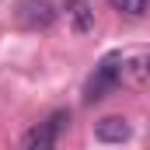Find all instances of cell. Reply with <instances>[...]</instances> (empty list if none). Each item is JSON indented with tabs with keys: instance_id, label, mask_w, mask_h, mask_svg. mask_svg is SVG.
<instances>
[{
	"instance_id": "7",
	"label": "cell",
	"mask_w": 150,
	"mask_h": 150,
	"mask_svg": "<svg viewBox=\"0 0 150 150\" xmlns=\"http://www.w3.org/2000/svg\"><path fill=\"white\" fill-rule=\"evenodd\" d=\"M143 74L150 77V52H147V56H143Z\"/></svg>"
},
{
	"instance_id": "4",
	"label": "cell",
	"mask_w": 150,
	"mask_h": 150,
	"mask_svg": "<svg viewBox=\"0 0 150 150\" xmlns=\"http://www.w3.org/2000/svg\"><path fill=\"white\" fill-rule=\"evenodd\" d=\"M67 21L77 35H91L94 32V4L91 0H67Z\"/></svg>"
},
{
	"instance_id": "3",
	"label": "cell",
	"mask_w": 150,
	"mask_h": 150,
	"mask_svg": "<svg viewBox=\"0 0 150 150\" xmlns=\"http://www.w3.org/2000/svg\"><path fill=\"white\" fill-rule=\"evenodd\" d=\"M70 126V112L67 108H59V112H52L45 122H38L35 129H28L25 136H21V147L25 150H49L56 147V140H59V133Z\"/></svg>"
},
{
	"instance_id": "5",
	"label": "cell",
	"mask_w": 150,
	"mask_h": 150,
	"mask_svg": "<svg viewBox=\"0 0 150 150\" xmlns=\"http://www.w3.org/2000/svg\"><path fill=\"white\" fill-rule=\"evenodd\" d=\"M94 136L101 143H122V140L133 136V129H129V122L122 115H105L101 122H94Z\"/></svg>"
},
{
	"instance_id": "1",
	"label": "cell",
	"mask_w": 150,
	"mask_h": 150,
	"mask_svg": "<svg viewBox=\"0 0 150 150\" xmlns=\"http://www.w3.org/2000/svg\"><path fill=\"white\" fill-rule=\"evenodd\" d=\"M122 70H126L122 52H105V56L98 59L94 74L87 77V84H84V101H87V105H94V101L108 98L115 87H119V80H122Z\"/></svg>"
},
{
	"instance_id": "6",
	"label": "cell",
	"mask_w": 150,
	"mask_h": 150,
	"mask_svg": "<svg viewBox=\"0 0 150 150\" xmlns=\"http://www.w3.org/2000/svg\"><path fill=\"white\" fill-rule=\"evenodd\" d=\"M108 7L126 14V18H143L150 14V0H108Z\"/></svg>"
},
{
	"instance_id": "2",
	"label": "cell",
	"mask_w": 150,
	"mask_h": 150,
	"mask_svg": "<svg viewBox=\"0 0 150 150\" xmlns=\"http://www.w3.org/2000/svg\"><path fill=\"white\" fill-rule=\"evenodd\" d=\"M59 18V7L52 0H18L14 4V21L25 32H45Z\"/></svg>"
}]
</instances>
